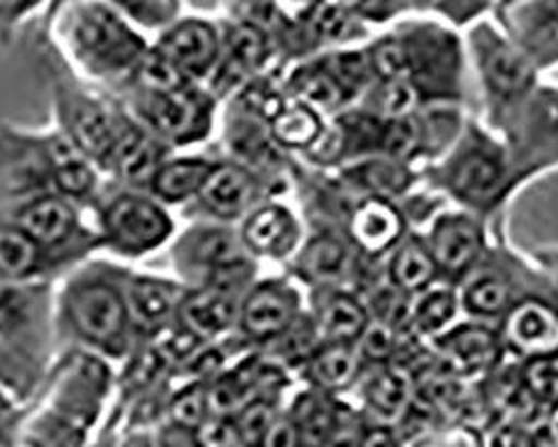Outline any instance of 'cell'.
Masks as SVG:
<instances>
[{
  "mask_svg": "<svg viewBox=\"0 0 558 447\" xmlns=\"http://www.w3.org/2000/svg\"><path fill=\"white\" fill-rule=\"evenodd\" d=\"M72 45L85 68L95 74L136 70L146 57L144 40L104 5H89L78 12L72 25Z\"/></svg>",
  "mask_w": 558,
  "mask_h": 447,
  "instance_id": "2",
  "label": "cell"
},
{
  "mask_svg": "<svg viewBox=\"0 0 558 447\" xmlns=\"http://www.w3.org/2000/svg\"><path fill=\"white\" fill-rule=\"evenodd\" d=\"M366 325L362 304L351 295H333L319 311V334L327 345H349L364 334Z\"/></svg>",
  "mask_w": 558,
  "mask_h": 447,
  "instance_id": "24",
  "label": "cell"
},
{
  "mask_svg": "<svg viewBox=\"0 0 558 447\" xmlns=\"http://www.w3.org/2000/svg\"><path fill=\"white\" fill-rule=\"evenodd\" d=\"M54 266L52 257L32 242L10 217L0 215V278L27 282Z\"/></svg>",
  "mask_w": 558,
  "mask_h": 447,
  "instance_id": "14",
  "label": "cell"
},
{
  "mask_svg": "<svg viewBox=\"0 0 558 447\" xmlns=\"http://www.w3.org/2000/svg\"><path fill=\"white\" fill-rule=\"evenodd\" d=\"M210 396L204 389V385H189L183 387L170 402V416L177 427L195 432L204 425L208 416Z\"/></svg>",
  "mask_w": 558,
  "mask_h": 447,
  "instance_id": "34",
  "label": "cell"
},
{
  "mask_svg": "<svg viewBox=\"0 0 558 447\" xmlns=\"http://www.w3.org/2000/svg\"><path fill=\"white\" fill-rule=\"evenodd\" d=\"M172 233V221L161 202L125 191L114 195L101 210V242L125 257H142L159 246Z\"/></svg>",
  "mask_w": 558,
  "mask_h": 447,
  "instance_id": "3",
  "label": "cell"
},
{
  "mask_svg": "<svg viewBox=\"0 0 558 447\" xmlns=\"http://www.w3.org/2000/svg\"><path fill=\"white\" fill-rule=\"evenodd\" d=\"M298 300L291 289L262 285L248 293L240 309L242 329L253 338H272L287 331L295 318Z\"/></svg>",
  "mask_w": 558,
  "mask_h": 447,
  "instance_id": "11",
  "label": "cell"
},
{
  "mask_svg": "<svg viewBox=\"0 0 558 447\" xmlns=\"http://www.w3.org/2000/svg\"><path fill=\"white\" fill-rule=\"evenodd\" d=\"M366 406L380 421H396L404 414L411 400V383L400 370H385L368 380Z\"/></svg>",
  "mask_w": 558,
  "mask_h": 447,
  "instance_id": "25",
  "label": "cell"
},
{
  "mask_svg": "<svg viewBox=\"0 0 558 447\" xmlns=\"http://www.w3.org/2000/svg\"><path fill=\"white\" fill-rule=\"evenodd\" d=\"M338 412L322 396H302L293 412V423L300 432L302 447H322L336 425Z\"/></svg>",
  "mask_w": 558,
  "mask_h": 447,
  "instance_id": "27",
  "label": "cell"
},
{
  "mask_svg": "<svg viewBox=\"0 0 558 447\" xmlns=\"http://www.w3.org/2000/svg\"><path fill=\"white\" fill-rule=\"evenodd\" d=\"M213 164L199 157L166 159L150 179V191L159 202L181 204L185 200L199 197Z\"/></svg>",
  "mask_w": 558,
  "mask_h": 447,
  "instance_id": "16",
  "label": "cell"
},
{
  "mask_svg": "<svg viewBox=\"0 0 558 447\" xmlns=\"http://www.w3.org/2000/svg\"><path fill=\"white\" fill-rule=\"evenodd\" d=\"M322 132L317 114L306 106H295L282 110L272 119V137L291 148L313 146L317 134Z\"/></svg>",
  "mask_w": 558,
  "mask_h": 447,
  "instance_id": "30",
  "label": "cell"
},
{
  "mask_svg": "<svg viewBox=\"0 0 558 447\" xmlns=\"http://www.w3.org/2000/svg\"><path fill=\"white\" fill-rule=\"evenodd\" d=\"M336 5H340V8H344V10H349V12H353V10H362V8H366L371 0H333Z\"/></svg>",
  "mask_w": 558,
  "mask_h": 447,
  "instance_id": "53",
  "label": "cell"
},
{
  "mask_svg": "<svg viewBox=\"0 0 558 447\" xmlns=\"http://www.w3.org/2000/svg\"><path fill=\"white\" fill-rule=\"evenodd\" d=\"M275 412L266 400H253L242 408L235 421V436L246 447H262L270 425L275 423Z\"/></svg>",
  "mask_w": 558,
  "mask_h": 447,
  "instance_id": "38",
  "label": "cell"
},
{
  "mask_svg": "<svg viewBox=\"0 0 558 447\" xmlns=\"http://www.w3.org/2000/svg\"><path fill=\"white\" fill-rule=\"evenodd\" d=\"M117 8L144 25H161L174 12V0H114Z\"/></svg>",
  "mask_w": 558,
  "mask_h": 447,
  "instance_id": "44",
  "label": "cell"
},
{
  "mask_svg": "<svg viewBox=\"0 0 558 447\" xmlns=\"http://www.w3.org/2000/svg\"><path fill=\"white\" fill-rule=\"evenodd\" d=\"M453 311H456V300L449 291H442V289L432 291L415 306V325L425 334L440 331L453 318Z\"/></svg>",
  "mask_w": 558,
  "mask_h": 447,
  "instance_id": "39",
  "label": "cell"
},
{
  "mask_svg": "<svg viewBox=\"0 0 558 447\" xmlns=\"http://www.w3.org/2000/svg\"><path fill=\"white\" fill-rule=\"evenodd\" d=\"M362 338V353L374 363H387L396 351V331L387 323L366 325Z\"/></svg>",
  "mask_w": 558,
  "mask_h": 447,
  "instance_id": "43",
  "label": "cell"
},
{
  "mask_svg": "<svg viewBox=\"0 0 558 447\" xmlns=\"http://www.w3.org/2000/svg\"><path fill=\"white\" fill-rule=\"evenodd\" d=\"M357 374V355L351 345H324L308 361V378L322 389H342Z\"/></svg>",
  "mask_w": 558,
  "mask_h": 447,
  "instance_id": "26",
  "label": "cell"
},
{
  "mask_svg": "<svg viewBox=\"0 0 558 447\" xmlns=\"http://www.w3.org/2000/svg\"><path fill=\"white\" fill-rule=\"evenodd\" d=\"M293 3H313V0H293Z\"/></svg>",
  "mask_w": 558,
  "mask_h": 447,
  "instance_id": "55",
  "label": "cell"
},
{
  "mask_svg": "<svg viewBox=\"0 0 558 447\" xmlns=\"http://www.w3.org/2000/svg\"><path fill=\"white\" fill-rule=\"evenodd\" d=\"M509 302V287L496 278H483L476 285L470 287L468 295H464V304L470 311L481 313V316H496V313L505 311Z\"/></svg>",
  "mask_w": 558,
  "mask_h": 447,
  "instance_id": "40",
  "label": "cell"
},
{
  "mask_svg": "<svg viewBox=\"0 0 558 447\" xmlns=\"http://www.w3.org/2000/svg\"><path fill=\"white\" fill-rule=\"evenodd\" d=\"M235 298L210 287L185 293L177 311V321L181 323V327L195 338L217 336L235 323Z\"/></svg>",
  "mask_w": 558,
  "mask_h": 447,
  "instance_id": "13",
  "label": "cell"
},
{
  "mask_svg": "<svg viewBox=\"0 0 558 447\" xmlns=\"http://www.w3.org/2000/svg\"><path fill=\"white\" fill-rule=\"evenodd\" d=\"M295 240L291 213L279 206H266L246 221L242 242L248 251L264 255H282Z\"/></svg>",
  "mask_w": 558,
  "mask_h": 447,
  "instance_id": "21",
  "label": "cell"
},
{
  "mask_svg": "<svg viewBox=\"0 0 558 447\" xmlns=\"http://www.w3.org/2000/svg\"><path fill=\"white\" fill-rule=\"evenodd\" d=\"M436 276V262L432 253L417 242L404 244L391 262V278L404 291H421Z\"/></svg>",
  "mask_w": 558,
  "mask_h": 447,
  "instance_id": "28",
  "label": "cell"
},
{
  "mask_svg": "<svg viewBox=\"0 0 558 447\" xmlns=\"http://www.w3.org/2000/svg\"><path fill=\"white\" fill-rule=\"evenodd\" d=\"M481 244V233L472 221L462 217H445L434 231L432 257L445 271L460 274L478 257Z\"/></svg>",
  "mask_w": 558,
  "mask_h": 447,
  "instance_id": "17",
  "label": "cell"
},
{
  "mask_svg": "<svg viewBox=\"0 0 558 447\" xmlns=\"http://www.w3.org/2000/svg\"><path fill=\"white\" fill-rule=\"evenodd\" d=\"M347 264V249L331 238L313 240L302 253V271L315 282H333L342 278Z\"/></svg>",
  "mask_w": 558,
  "mask_h": 447,
  "instance_id": "29",
  "label": "cell"
},
{
  "mask_svg": "<svg viewBox=\"0 0 558 447\" xmlns=\"http://www.w3.org/2000/svg\"><path fill=\"white\" fill-rule=\"evenodd\" d=\"M16 427V408L14 402L0 391V447H5Z\"/></svg>",
  "mask_w": 558,
  "mask_h": 447,
  "instance_id": "49",
  "label": "cell"
},
{
  "mask_svg": "<svg viewBox=\"0 0 558 447\" xmlns=\"http://www.w3.org/2000/svg\"><path fill=\"white\" fill-rule=\"evenodd\" d=\"M206 210L217 217H238L255 200V182L240 166H215L199 193Z\"/></svg>",
  "mask_w": 558,
  "mask_h": 447,
  "instance_id": "15",
  "label": "cell"
},
{
  "mask_svg": "<svg viewBox=\"0 0 558 447\" xmlns=\"http://www.w3.org/2000/svg\"><path fill=\"white\" fill-rule=\"evenodd\" d=\"M507 16L534 48L558 52V0H514Z\"/></svg>",
  "mask_w": 558,
  "mask_h": 447,
  "instance_id": "19",
  "label": "cell"
},
{
  "mask_svg": "<svg viewBox=\"0 0 558 447\" xmlns=\"http://www.w3.org/2000/svg\"><path fill=\"white\" fill-rule=\"evenodd\" d=\"M360 447H398V443L387 427H376L371 432H364Z\"/></svg>",
  "mask_w": 558,
  "mask_h": 447,
  "instance_id": "51",
  "label": "cell"
},
{
  "mask_svg": "<svg viewBox=\"0 0 558 447\" xmlns=\"http://www.w3.org/2000/svg\"><path fill=\"white\" fill-rule=\"evenodd\" d=\"M322 68L333 76V81L344 89V93H347V89L360 87L366 81L368 72H371L368 57H364L360 52L333 55L322 63Z\"/></svg>",
  "mask_w": 558,
  "mask_h": 447,
  "instance_id": "41",
  "label": "cell"
},
{
  "mask_svg": "<svg viewBox=\"0 0 558 447\" xmlns=\"http://www.w3.org/2000/svg\"><path fill=\"white\" fill-rule=\"evenodd\" d=\"M38 0H0V14L3 16H16L32 8Z\"/></svg>",
  "mask_w": 558,
  "mask_h": 447,
  "instance_id": "52",
  "label": "cell"
},
{
  "mask_svg": "<svg viewBox=\"0 0 558 447\" xmlns=\"http://www.w3.org/2000/svg\"><path fill=\"white\" fill-rule=\"evenodd\" d=\"M119 282L125 298L132 331L153 336L161 331L172 318H177L179 304L185 295L179 285L153 276L128 274H119Z\"/></svg>",
  "mask_w": 558,
  "mask_h": 447,
  "instance_id": "7",
  "label": "cell"
},
{
  "mask_svg": "<svg viewBox=\"0 0 558 447\" xmlns=\"http://www.w3.org/2000/svg\"><path fill=\"white\" fill-rule=\"evenodd\" d=\"M505 338L517 351L543 358L558 353V313L543 302L527 300L509 311Z\"/></svg>",
  "mask_w": 558,
  "mask_h": 447,
  "instance_id": "9",
  "label": "cell"
},
{
  "mask_svg": "<svg viewBox=\"0 0 558 447\" xmlns=\"http://www.w3.org/2000/svg\"><path fill=\"white\" fill-rule=\"evenodd\" d=\"M487 83L500 95H521L534 81L532 63L507 43L494 40L483 55Z\"/></svg>",
  "mask_w": 558,
  "mask_h": 447,
  "instance_id": "20",
  "label": "cell"
},
{
  "mask_svg": "<svg viewBox=\"0 0 558 447\" xmlns=\"http://www.w3.org/2000/svg\"><path fill=\"white\" fill-rule=\"evenodd\" d=\"M311 29L322 40H344L355 32V23L349 10L336 3H317L311 10Z\"/></svg>",
  "mask_w": 558,
  "mask_h": 447,
  "instance_id": "36",
  "label": "cell"
},
{
  "mask_svg": "<svg viewBox=\"0 0 558 447\" xmlns=\"http://www.w3.org/2000/svg\"><path fill=\"white\" fill-rule=\"evenodd\" d=\"M295 93L300 95L302 101L311 104V106H319V108H333L342 101L344 89L333 81V76L319 68H306L302 72H298L295 81H293Z\"/></svg>",
  "mask_w": 558,
  "mask_h": 447,
  "instance_id": "33",
  "label": "cell"
},
{
  "mask_svg": "<svg viewBox=\"0 0 558 447\" xmlns=\"http://www.w3.org/2000/svg\"><path fill=\"white\" fill-rule=\"evenodd\" d=\"M496 182H498V168L494 161H489L483 155L468 157L458 166L453 174L456 189L464 195H483L492 191Z\"/></svg>",
  "mask_w": 558,
  "mask_h": 447,
  "instance_id": "35",
  "label": "cell"
},
{
  "mask_svg": "<svg viewBox=\"0 0 558 447\" xmlns=\"http://www.w3.org/2000/svg\"><path fill=\"white\" fill-rule=\"evenodd\" d=\"M57 110L65 137L92 164L110 168V161L130 121L114 114L104 104L85 99L76 93H61Z\"/></svg>",
  "mask_w": 558,
  "mask_h": 447,
  "instance_id": "5",
  "label": "cell"
},
{
  "mask_svg": "<svg viewBox=\"0 0 558 447\" xmlns=\"http://www.w3.org/2000/svg\"><path fill=\"white\" fill-rule=\"evenodd\" d=\"M417 106V89L409 81H387L380 95V108L387 117L407 119Z\"/></svg>",
  "mask_w": 558,
  "mask_h": 447,
  "instance_id": "42",
  "label": "cell"
},
{
  "mask_svg": "<svg viewBox=\"0 0 558 447\" xmlns=\"http://www.w3.org/2000/svg\"><path fill=\"white\" fill-rule=\"evenodd\" d=\"M485 447H530V436L517 425L502 423L487 432Z\"/></svg>",
  "mask_w": 558,
  "mask_h": 447,
  "instance_id": "48",
  "label": "cell"
},
{
  "mask_svg": "<svg viewBox=\"0 0 558 447\" xmlns=\"http://www.w3.org/2000/svg\"><path fill=\"white\" fill-rule=\"evenodd\" d=\"M371 72L387 81H409L413 72V55L409 45L400 38H383L371 48L368 55Z\"/></svg>",
  "mask_w": 558,
  "mask_h": 447,
  "instance_id": "31",
  "label": "cell"
},
{
  "mask_svg": "<svg viewBox=\"0 0 558 447\" xmlns=\"http://www.w3.org/2000/svg\"><path fill=\"white\" fill-rule=\"evenodd\" d=\"M262 447H302V438L293 419H275Z\"/></svg>",
  "mask_w": 558,
  "mask_h": 447,
  "instance_id": "47",
  "label": "cell"
},
{
  "mask_svg": "<svg viewBox=\"0 0 558 447\" xmlns=\"http://www.w3.org/2000/svg\"><path fill=\"white\" fill-rule=\"evenodd\" d=\"M136 112L142 125L157 140L174 144L202 140L210 125L208 101L189 85L170 93H142Z\"/></svg>",
  "mask_w": 558,
  "mask_h": 447,
  "instance_id": "6",
  "label": "cell"
},
{
  "mask_svg": "<svg viewBox=\"0 0 558 447\" xmlns=\"http://www.w3.org/2000/svg\"><path fill=\"white\" fill-rule=\"evenodd\" d=\"M347 144V132L342 125H333V128H327L322 130L317 134V140L313 142L315 146V157L319 161H333L342 155V148Z\"/></svg>",
  "mask_w": 558,
  "mask_h": 447,
  "instance_id": "46",
  "label": "cell"
},
{
  "mask_svg": "<svg viewBox=\"0 0 558 447\" xmlns=\"http://www.w3.org/2000/svg\"><path fill=\"white\" fill-rule=\"evenodd\" d=\"M355 177L364 189L374 191L380 200L402 193L409 184V170L402 164L387 159L364 164L355 170Z\"/></svg>",
  "mask_w": 558,
  "mask_h": 447,
  "instance_id": "32",
  "label": "cell"
},
{
  "mask_svg": "<svg viewBox=\"0 0 558 447\" xmlns=\"http://www.w3.org/2000/svg\"><path fill=\"white\" fill-rule=\"evenodd\" d=\"M163 161V144L144 125L130 121L108 170H114L130 186H150L153 174Z\"/></svg>",
  "mask_w": 558,
  "mask_h": 447,
  "instance_id": "12",
  "label": "cell"
},
{
  "mask_svg": "<svg viewBox=\"0 0 558 447\" xmlns=\"http://www.w3.org/2000/svg\"><path fill=\"white\" fill-rule=\"evenodd\" d=\"M525 389L534 400L558 402V353L532 358L523 376Z\"/></svg>",
  "mask_w": 558,
  "mask_h": 447,
  "instance_id": "37",
  "label": "cell"
},
{
  "mask_svg": "<svg viewBox=\"0 0 558 447\" xmlns=\"http://www.w3.org/2000/svg\"><path fill=\"white\" fill-rule=\"evenodd\" d=\"M447 358L456 361L464 372H481L496 363L498 340L485 327H460L440 340Z\"/></svg>",
  "mask_w": 558,
  "mask_h": 447,
  "instance_id": "23",
  "label": "cell"
},
{
  "mask_svg": "<svg viewBox=\"0 0 558 447\" xmlns=\"http://www.w3.org/2000/svg\"><path fill=\"white\" fill-rule=\"evenodd\" d=\"M530 447H558V421H543L530 434Z\"/></svg>",
  "mask_w": 558,
  "mask_h": 447,
  "instance_id": "50",
  "label": "cell"
},
{
  "mask_svg": "<svg viewBox=\"0 0 558 447\" xmlns=\"http://www.w3.org/2000/svg\"><path fill=\"white\" fill-rule=\"evenodd\" d=\"M383 146L396 159L407 157L417 146V125L409 117L389 121V125L383 130Z\"/></svg>",
  "mask_w": 558,
  "mask_h": 447,
  "instance_id": "45",
  "label": "cell"
},
{
  "mask_svg": "<svg viewBox=\"0 0 558 447\" xmlns=\"http://www.w3.org/2000/svg\"><path fill=\"white\" fill-rule=\"evenodd\" d=\"M400 233L402 217L387 200H368L351 217V235L368 253L387 251Z\"/></svg>",
  "mask_w": 558,
  "mask_h": 447,
  "instance_id": "18",
  "label": "cell"
},
{
  "mask_svg": "<svg viewBox=\"0 0 558 447\" xmlns=\"http://www.w3.org/2000/svg\"><path fill=\"white\" fill-rule=\"evenodd\" d=\"M63 321L85 345L108 355H123L130 347L132 323L119 274H83L70 282L61 300Z\"/></svg>",
  "mask_w": 558,
  "mask_h": 447,
  "instance_id": "1",
  "label": "cell"
},
{
  "mask_svg": "<svg viewBox=\"0 0 558 447\" xmlns=\"http://www.w3.org/2000/svg\"><path fill=\"white\" fill-rule=\"evenodd\" d=\"M246 246L242 238H238L228 229H193L185 233L177 246L174 257L179 266L185 268H206L208 274L217 271V268L246 262Z\"/></svg>",
  "mask_w": 558,
  "mask_h": 447,
  "instance_id": "10",
  "label": "cell"
},
{
  "mask_svg": "<svg viewBox=\"0 0 558 447\" xmlns=\"http://www.w3.org/2000/svg\"><path fill=\"white\" fill-rule=\"evenodd\" d=\"M155 52L185 78L204 76L219 61V36L210 23L191 19L170 27Z\"/></svg>",
  "mask_w": 558,
  "mask_h": 447,
  "instance_id": "8",
  "label": "cell"
},
{
  "mask_svg": "<svg viewBox=\"0 0 558 447\" xmlns=\"http://www.w3.org/2000/svg\"><path fill=\"white\" fill-rule=\"evenodd\" d=\"M266 34L255 23H240L226 36V50L219 65V76L232 81L257 70L266 57Z\"/></svg>",
  "mask_w": 558,
  "mask_h": 447,
  "instance_id": "22",
  "label": "cell"
},
{
  "mask_svg": "<svg viewBox=\"0 0 558 447\" xmlns=\"http://www.w3.org/2000/svg\"><path fill=\"white\" fill-rule=\"evenodd\" d=\"M421 447H447V445H438V443H425V445H421Z\"/></svg>",
  "mask_w": 558,
  "mask_h": 447,
  "instance_id": "54",
  "label": "cell"
},
{
  "mask_svg": "<svg viewBox=\"0 0 558 447\" xmlns=\"http://www.w3.org/2000/svg\"><path fill=\"white\" fill-rule=\"evenodd\" d=\"M10 219L48 253L54 264L83 255L92 246V238H87L83 229L74 202L61 195L45 193L21 200L12 208Z\"/></svg>",
  "mask_w": 558,
  "mask_h": 447,
  "instance_id": "4",
  "label": "cell"
}]
</instances>
